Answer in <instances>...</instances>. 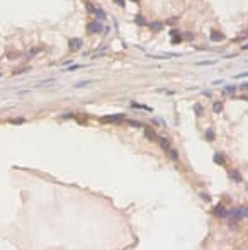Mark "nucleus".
<instances>
[{
  "mask_svg": "<svg viewBox=\"0 0 248 250\" xmlns=\"http://www.w3.org/2000/svg\"><path fill=\"white\" fill-rule=\"evenodd\" d=\"M104 123H112V124H119L122 121H126V114H110V116H104L102 118Z\"/></svg>",
  "mask_w": 248,
  "mask_h": 250,
  "instance_id": "f257e3e1",
  "label": "nucleus"
},
{
  "mask_svg": "<svg viewBox=\"0 0 248 250\" xmlns=\"http://www.w3.org/2000/svg\"><path fill=\"white\" fill-rule=\"evenodd\" d=\"M180 41H182V38H180V36H177V38H172V44H179Z\"/></svg>",
  "mask_w": 248,
  "mask_h": 250,
  "instance_id": "5701e85b",
  "label": "nucleus"
},
{
  "mask_svg": "<svg viewBox=\"0 0 248 250\" xmlns=\"http://www.w3.org/2000/svg\"><path fill=\"white\" fill-rule=\"evenodd\" d=\"M82 46H83V41L80 39V38H71V39L68 41V48H70V51H78Z\"/></svg>",
  "mask_w": 248,
  "mask_h": 250,
  "instance_id": "7ed1b4c3",
  "label": "nucleus"
},
{
  "mask_svg": "<svg viewBox=\"0 0 248 250\" xmlns=\"http://www.w3.org/2000/svg\"><path fill=\"white\" fill-rule=\"evenodd\" d=\"M238 211H240V218H248V208L247 206H240Z\"/></svg>",
  "mask_w": 248,
  "mask_h": 250,
  "instance_id": "4468645a",
  "label": "nucleus"
},
{
  "mask_svg": "<svg viewBox=\"0 0 248 250\" xmlns=\"http://www.w3.org/2000/svg\"><path fill=\"white\" fill-rule=\"evenodd\" d=\"M158 140H160V145H161V148H165V150H170V141H168V138L158 136Z\"/></svg>",
  "mask_w": 248,
  "mask_h": 250,
  "instance_id": "1a4fd4ad",
  "label": "nucleus"
},
{
  "mask_svg": "<svg viewBox=\"0 0 248 250\" xmlns=\"http://www.w3.org/2000/svg\"><path fill=\"white\" fill-rule=\"evenodd\" d=\"M26 119H22V118H19V119H10V123L12 124H20V123H24Z\"/></svg>",
  "mask_w": 248,
  "mask_h": 250,
  "instance_id": "412c9836",
  "label": "nucleus"
},
{
  "mask_svg": "<svg viewBox=\"0 0 248 250\" xmlns=\"http://www.w3.org/2000/svg\"><path fill=\"white\" fill-rule=\"evenodd\" d=\"M212 111H214L216 114L223 112V104H221V102H214V104H212Z\"/></svg>",
  "mask_w": 248,
  "mask_h": 250,
  "instance_id": "2eb2a0df",
  "label": "nucleus"
},
{
  "mask_svg": "<svg viewBox=\"0 0 248 250\" xmlns=\"http://www.w3.org/2000/svg\"><path fill=\"white\" fill-rule=\"evenodd\" d=\"M136 24H139V26H146V19H145L143 15H136Z\"/></svg>",
  "mask_w": 248,
  "mask_h": 250,
  "instance_id": "a211bd4d",
  "label": "nucleus"
},
{
  "mask_svg": "<svg viewBox=\"0 0 248 250\" xmlns=\"http://www.w3.org/2000/svg\"><path fill=\"white\" fill-rule=\"evenodd\" d=\"M114 4H117L119 7H124V5H126V4H124V0H114Z\"/></svg>",
  "mask_w": 248,
  "mask_h": 250,
  "instance_id": "b1692460",
  "label": "nucleus"
},
{
  "mask_svg": "<svg viewBox=\"0 0 248 250\" xmlns=\"http://www.w3.org/2000/svg\"><path fill=\"white\" fill-rule=\"evenodd\" d=\"M131 106H133V107H138V109H146V111H151V112H153V109H151V107H148V106H143V104H138V102H131Z\"/></svg>",
  "mask_w": 248,
  "mask_h": 250,
  "instance_id": "dca6fc26",
  "label": "nucleus"
},
{
  "mask_svg": "<svg viewBox=\"0 0 248 250\" xmlns=\"http://www.w3.org/2000/svg\"><path fill=\"white\" fill-rule=\"evenodd\" d=\"M94 14H95V17H97V19H100V20H102V19H105V12L100 9V7H95Z\"/></svg>",
  "mask_w": 248,
  "mask_h": 250,
  "instance_id": "9d476101",
  "label": "nucleus"
},
{
  "mask_svg": "<svg viewBox=\"0 0 248 250\" xmlns=\"http://www.w3.org/2000/svg\"><path fill=\"white\" fill-rule=\"evenodd\" d=\"M102 31H104V27L97 20H90L89 24H87V32L89 34H97V32H102Z\"/></svg>",
  "mask_w": 248,
  "mask_h": 250,
  "instance_id": "f03ea898",
  "label": "nucleus"
},
{
  "mask_svg": "<svg viewBox=\"0 0 248 250\" xmlns=\"http://www.w3.org/2000/svg\"><path fill=\"white\" fill-rule=\"evenodd\" d=\"M131 2H136V4H139V0H131Z\"/></svg>",
  "mask_w": 248,
  "mask_h": 250,
  "instance_id": "7c9ffc66",
  "label": "nucleus"
},
{
  "mask_svg": "<svg viewBox=\"0 0 248 250\" xmlns=\"http://www.w3.org/2000/svg\"><path fill=\"white\" fill-rule=\"evenodd\" d=\"M240 89H243V90H248V82H245V83H241V85H240Z\"/></svg>",
  "mask_w": 248,
  "mask_h": 250,
  "instance_id": "bb28decb",
  "label": "nucleus"
},
{
  "mask_svg": "<svg viewBox=\"0 0 248 250\" xmlns=\"http://www.w3.org/2000/svg\"><path fill=\"white\" fill-rule=\"evenodd\" d=\"M212 160H214V163H219V165H224V157H223V153H214V157H212Z\"/></svg>",
  "mask_w": 248,
  "mask_h": 250,
  "instance_id": "6e6552de",
  "label": "nucleus"
},
{
  "mask_svg": "<svg viewBox=\"0 0 248 250\" xmlns=\"http://www.w3.org/2000/svg\"><path fill=\"white\" fill-rule=\"evenodd\" d=\"M224 39V34L223 32H218V31H211V41L218 43V41H223Z\"/></svg>",
  "mask_w": 248,
  "mask_h": 250,
  "instance_id": "39448f33",
  "label": "nucleus"
},
{
  "mask_svg": "<svg viewBox=\"0 0 248 250\" xmlns=\"http://www.w3.org/2000/svg\"><path fill=\"white\" fill-rule=\"evenodd\" d=\"M145 136H146V138H149L151 141H156V140H158V134H156L153 130H149V128H145Z\"/></svg>",
  "mask_w": 248,
  "mask_h": 250,
  "instance_id": "423d86ee",
  "label": "nucleus"
},
{
  "mask_svg": "<svg viewBox=\"0 0 248 250\" xmlns=\"http://www.w3.org/2000/svg\"><path fill=\"white\" fill-rule=\"evenodd\" d=\"M214 138H216L214 130H212V128H209V130L206 131V140H207V141H214Z\"/></svg>",
  "mask_w": 248,
  "mask_h": 250,
  "instance_id": "f8f14e48",
  "label": "nucleus"
},
{
  "mask_svg": "<svg viewBox=\"0 0 248 250\" xmlns=\"http://www.w3.org/2000/svg\"><path fill=\"white\" fill-rule=\"evenodd\" d=\"M194 111H196V114H197V116H202V112H204V109H202V106H200V104H194Z\"/></svg>",
  "mask_w": 248,
  "mask_h": 250,
  "instance_id": "f3484780",
  "label": "nucleus"
},
{
  "mask_svg": "<svg viewBox=\"0 0 248 250\" xmlns=\"http://www.w3.org/2000/svg\"><path fill=\"white\" fill-rule=\"evenodd\" d=\"M36 53H39V48H36V50H32V51H31V53H29V56H34Z\"/></svg>",
  "mask_w": 248,
  "mask_h": 250,
  "instance_id": "c85d7f7f",
  "label": "nucleus"
},
{
  "mask_svg": "<svg viewBox=\"0 0 248 250\" xmlns=\"http://www.w3.org/2000/svg\"><path fill=\"white\" fill-rule=\"evenodd\" d=\"M170 157H172L173 160H179V153H177V150H173V148H170Z\"/></svg>",
  "mask_w": 248,
  "mask_h": 250,
  "instance_id": "6ab92c4d",
  "label": "nucleus"
},
{
  "mask_svg": "<svg viewBox=\"0 0 248 250\" xmlns=\"http://www.w3.org/2000/svg\"><path fill=\"white\" fill-rule=\"evenodd\" d=\"M247 190H248V186H247Z\"/></svg>",
  "mask_w": 248,
  "mask_h": 250,
  "instance_id": "473e14b6",
  "label": "nucleus"
},
{
  "mask_svg": "<svg viewBox=\"0 0 248 250\" xmlns=\"http://www.w3.org/2000/svg\"><path fill=\"white\" fill-rule=\"evenodd\" d=\"M87 10H89V12H94V10H95V7H94L92 4H87Z\"/></svg>",
  "mask_w": 248,
  "mask_h": 250,
  "instance_id": "a878e982",
  "label": "nucleus"
},
{
  "mask_svg": "<svg viewBox=\"0 0 248 250\" xmlns=\"http://www.w3.org/2000/svg\"><path fill=\"white\" fill-rule=\"evenodd\" d=\"M0 77H2V71H0Z\"/></svg>",
  "mask_w": 248,
  "mask_h": 250,
  "instance_id": "2f4dec72",
  "label": "nucleus"
},
{
  "mask_svg": "<svg viewBox=\"0 0 248 250\" xmlns=\"http://www.w3.org/2000/svg\"><path fill=\"white\" fill-rule=\"evenodd\" d=\"M163 27H165V24H163V22H158V20L149 22V29H151V31H163Z\"/></svg>",
  "mask_w": 248,
  "mask_h": 250,
  "instance_id": "20e7f679",
  "label": "nucleus"
},
{
  "mask_svg": "<svg viewBox=\"0 0 248 250\" xmlns=\"http://www.w3.org/2000/svg\"><path fill=\"white\" fill-rule=\"evenodd\" d=\"M245 77H248V71H245V73H240V75H236L235 78H245Z\"/></svg>",
  "mask_w": 248,
  "mask_h": 250,
  "instance_id": "393cba45",
  "label": "nucleus"
},
{
  "mask_svg": "<svg viewBox=\"0 0 248 250\" xmlns=\"http://www.w3.org/2000/svg\"><path fill=\"white\" fill-rule=\"evenodd\" d=\"M214 213H216L218 216H223V218H224V216H228V211L224 209V206H223V204H218V206L214 208Z\"/></svg>",
  "mask_w": 248,
  "mask_h": 250,
  "instance_id": "0eeeda50",
  "label": "nucleus"
},
{
  "mask_svg": "<svg viewBox=\"0 0 248 250\" xmlns=\"http://www.w3.org/2000/svg\"><path fill=\"white\" fill-rule=\"evenodd\" d=\"M212 63H214V61H200L199 65H212Z\"/></svg>",
  "mask_w": 248,
  "mask_h": 250,
  "instance_id": "c756f323",
  "label": "nucleus"
},
{
  "mask_svg": "<svg viewBox=\"0 0 248 250\" xmlns=\"http://www.w3.org/2000/svg\"><path fill=\"white\" fill-rule=\"evenodd\" d=\"M87 83H89V80H87V82H78L75 87H83V85H87Z\"/></svg>",
  "mask_w": 248,
  "mask_h": 250,
  "instance_id": "cd10ccee",
  "label": "nucleus"
},
{
  "mask_svg": "<svg viewBox=\"0 0 248 250\" xmlns=\"http://www.w3.org/2000/svg\"><path fill=\"white\" fill-rule=\"evenodd\" d=\"M170 36H172V38H177V36H180L179 29H172V31H170Z\"/></svg>",
  "mask_w": 248,
  "mask_h": 250,
  "instance_id": "aec40b11",
  "label": "nucleus"
},
{
  "mask_svg": "<svg viewBox=\"0 0 248 250\" xmlns=\"http://www.w3.org/2000/svg\"><path fill=\"white\" fill-rule=\"evenodd\" d=\"M200 197H202L204 201H211V196H209V194H206V192H200Z\"/></svg>",
  "mask_w": 248,
  "mask_h": 250,
  "instance_id": "4be33fe9",
  "label": "nucleus"
},
{
  "mask_svg": "<svg viewBox=\"0 0 248 250\" xmlns=\"http://www.w3.org/2000/svg\"><path fill=\"white\" fill-rule=\"evenodd\" d=\"M236 89H238V85H226V87L223 89V92H224V94H235Z\"/></svg>",
  "mask_w": 248,
  "mask_h": 250,
  "instance_id": "9b49d317",
  "label": "nucleus"
},
{
  "mask_svg": "<svg viewBox=\"0 0 248 250\" xmlns=\"http://www.w3.org/2000/svg\"><path fill=\"white\" fill-rule=\"evenodd\" d=\"M229 177H231V179H235L236 180V182H241V174H240L238 170H233V172H231V174H229Z\"/></svg>",
  "mask_w": 248,
  "mask_h": 250,
  "instance_id": "ddd939ff",
  "label": "nucleus"
}]
</instances>
